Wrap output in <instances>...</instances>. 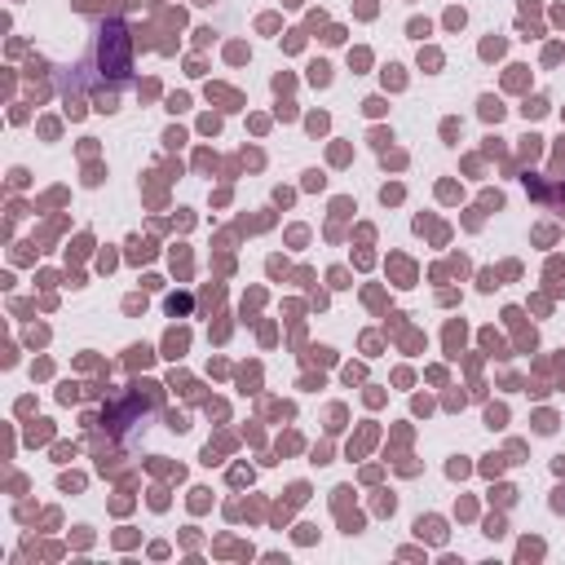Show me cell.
Masks as SVG:
<instances>
[{
    "mask_svg": "<svg viewBox=\"0 0 565 565\" xmlns=\"http://www.w3.org/2000/svg\"><path fill=\"white\" fill-rule=\"evenodd\" d=\"M98 62L111 66V80H128V32L120 23H106L98 32Z\"/></svg>",
    "mask_w": 565,
    "mask_h": 565,
    "instance_id": "1",
    "label": "cell"
}]
</instances>
